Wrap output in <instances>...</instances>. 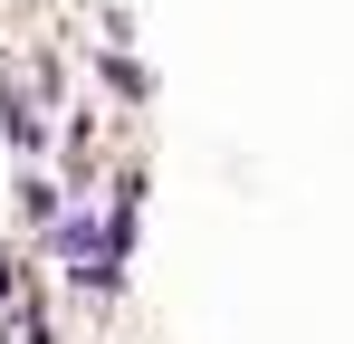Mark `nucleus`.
Listing matches in <instances>:
<instances>
[{
  "mask_svg": "<svg viewBox=\"0 0 354 344\" xmlns=\"http://www.w3.org/2000/svg\"><path fill=\"white\" fill-rule=\"evenodd\" d=\"M0 296H19V258H0Z\"/></svg>",
  "mask_w": 354,
  "mask_h": 344,
  "instance_id": "nucleus-3",
  "label": "nucleus"
},
{
  "mask_svg": "<svg viewBox=\"0 0 354 344\" xmlns=\"http://www.w3.org/2000/svg\"><path fill=\"white\" fill-rule=\"evenodd\" d=\"M0 335H10V344H48V335H39V316H10Z\"/></svg>",
  "mask_w": 354,
  "mask_h": 344,
  "instance_id": "nucleus-2",
  "label": "nucleus"
},
{
  "mask_svg": "<svg viewBox=\"0 0 354 344\" xmlns=\"http://www.w3.org/2000/svg\"><path fill=\"white\" fill-rule=\"evenodd\" d=\"M10 144H19V153H39V106H29V96H10Z\"/></svg>",
  "mask_w": 354,
  "mask_h": 344,
  "instance_id": "nucleus-1",
  "label": "nucleus"
}]
</instances>
